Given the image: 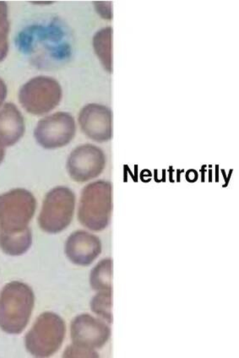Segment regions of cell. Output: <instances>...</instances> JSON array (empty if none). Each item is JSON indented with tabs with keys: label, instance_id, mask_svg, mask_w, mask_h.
Here are the masks:
<instances>
[{
	"label": "cell",
	"instance_id": "2",
	"mask_svg": "<svg viewBox=\"0 0 239 358\" xmlns=\"http://www.w3.org/2000/svg\"><path fill=\"white\" fill-rule=\"evenodd\" d=\"M113 213V187L110 182H91L80 195L78 220L89 230L101 231L110 223Z\"/></svg>",
	"mask_w": 239,
	"mask_h": 358
},
{
	"label": "cell",
	"instance_id": "15",
	"mask_svg": "<svg viewBox=\"0 0 239 358\" xmlns=\"http://www.w3.org/2000/svg\"><path fill=\"white\" fill-rule=\"evenodd\" d=\"M113 259L106 258L101 260L92 268L90 275V284L93 290H113Z\"/></svg>",
	"mask_w": 239,
	"mask_h": 358
},
{
	"label": "cell",
	"instance_id": "9",
	"mask_svg": "<svg viewBox=\"0 0 239 358\" xmlns=\"http://www.w3.org/2000/svg\"><path fill=\"white\" fill-rule=\"evenodd\" d=\"M71 336L72 344L96 351L103 348L110 339L111 329L102 320L82 313L72 320Z\"/></svg>",
	"mask_w": 239,
	"mask_h": 358
},
{
	"label": "cell",
	"instance_id": "1",
	"mask_svg": "<svg viewBox=\"0 0 239 358\" xmlns=\"http://www.w3.org/2000/svg\"><path fill=\"white\" fill-rule=\"evenodd\" d=\"M34 305V292L27 284L15 280L6 285L0 292V329L9 335L22 334Z\"/></svg>",
	"mask_w": 239,
	"mask_h": 358
},
{
	"label": "cell",
	"instance_id": "21",
	"mask_svg": "<svg viewBox=\"0 0 239 358\" xmlns=\"http://www.w3.org/2000/svg\"><path fill=\"white\" fill-rule=\"evenodd\" d=\"M5 146L0 144V164H2L3 159H5L6 157V150Z\"/></svg>",
	"mask_w": 239,
	"mask_h": 358
},
{
	"label": "cell",
	"instance_id": "5",
	"mask_svg": "<svg viewBox=\"0 0 239 358\" xmlns=\"http://www.w3.org/2000/svg\"><path fill=\"white\" fill-rule=\"evenodd\" d=\"M75 210V193L67 187H56L43 199L38 218L40 229L50 234L61 233L71 225Z\"/></svg>",
	"mask_w": 239,
	"mask_h": 358
},
{
	"label": "cell",
	"instance_id": "3",
	"mask_svg": "<svg viewBox=\"0 0 239 358\" xmlns=\"http://www.w3.org/2000/svg\"><path fill=\"white\" fill-rule=\"evenodd\" d=\"M66 324L59 315L42 313L25 337L27 352L35 357H50L62 347Z\"/></svg>",
	"mask_w": 239,
	"mask_h": 358
},
{
	"label": "cell",
	"instance_id": "6",
	"mask_svg": "<svg viewBox=\"0 0 239 358\" xmlns=\"http://www.w3.org/2000/svg\"><path fill=\"white\" fill-rule=\"evenodd\" d=\"M61 85L48 76H36L22 85L19 101L30 115L41 116L58 107L62 100Z\"/></svg>",
	"mask_w": 239,
	"mask_h": 358
},
{
	"label": "cell",
	"instance_id": "13",
	"mask_svg": "<svg viewBox=\"0 0 239 358\" xmlns=\"http://www.w3.org/2000/svg\"><path fill=\"white\" fill-rule=\"evenodd\" d=\"M31 245L32 233L30 227L19 233H0V249L7 255H25Z\"/></svg>",
	"mask_w": 239,
	"mask_h": 358
},
{
	"label": "cell",
	"instance_id": "16",
	"mask_svg": "<svg viewBox=\"0 0 239 358\" xmlns=\"http://www.w3.org/2000/svg\"><path fill=\"white\" fill-rule=\"evenodd\" d=\"M92 311L101 317L107 323L112 324L113 315V290L100 291L93 296L91 301Z\"/></svg>",
	"mask_w": 239,
	"mask_h": 358
},
{
	"label": "cell",
	"instance_id": "14",
	"mask_svg": "<svg viewBox=\"0 0 239 358\" xmlns=\"http://www.w3.org/2000/svg\"><path fill=\"white\" fill-rule=\"evenodd\" d=\"M93 48L105 70L113 71V28L108 27L99 30L93 36Z\"/></svg>",
	"mask_w": 239,
	"mask_h": 358
},
{
	"label": "cell",
	"instance_id": "7",
	"mask_svg": "<svg viewBox=\"0 0 239 358\" xmlns=\"http://www.w3.org/2000/svg\"><path fill=\"white\" fill-rule=\"evenodd\" d=\"M75 133L74 117L66 112H58L39 120L34 137L43 148L55 150L70 144Z\"/></svg>",
	"mask_w": 239,
	"mask_h": 358
},
{
	"label": "cell",
	"instance_id": "19",
	"mask_svg": "<svg viewBox=\"0 0 239 358\" xmlns=\"http://www.w3.org/2000/svg\"><path fill=\"white\" fill-rule=\"evenodd\" d=\"M94 3L96 11L103 18L107 20L112 18L113 15L108 13L109 11L112 12V10H108V6H111V3L96 2Z\"/></svg>",
	"mask_w": 239,
	"mask_h": 358
},
{
	"label": "cell",
	"instance_id": "8",
	"mask_svg": "<svg viewBox=\"0 0 239 358\" xmlns=\"http://www.w3.org/2000/svg\"><path fill=\"white\" fill-rule=\"evenodd\" d=\"M106 156L99 146L85 144L72 150L67 160L68 175L77 182H86L103 173Z\"/></svg>",
	"mask_w": 239,
	"mask_h": 358
},
{
	"label": "cell",
	"instance_id": "10",
	"mask_svg": "<svg viewBox=\"0 0 239 358\" xmlns=\"http://www.w3.org/2000/svg\"><path fill=\"white\" fill-rule=\"evenodd\" d=\"M79 124L82 131L92 141L103 143L113 137V113L106 106L90 103L85 106L79 113Z\"/></svg>",
	"mask_w": 239,
	"mask_h": 358
},
{
	"label": "cell",
	"instance_id": "4",
	"mask_svg": "<svg viewBox=\"0 0 239 358\" xmlns=\"http://www.w3.org/2000/svg\"><path fill=\"white\" fill-rule=\"evenodd\" d=\"M36 206L34 195L25 189H15L0 194V233H19L28 229Z\"/></svg>",
	"mask_w": 239,
	"mask_h": 358
},
{
	"label": "cell",
	"instance_id": "12",
	"mask_svg": "<svg viewBox=\"0 0 239 358\" xmlns=\"http://www.w3.org/2000/svg\"><path fill=\"white\" fill-rule=\"evenodd\" d=\"M26 125L22 113L13 103L0 107V144L5 148L14 145L25 134Z\"/></svg>",
	"mask_w": 239,
	"mask_h": 358
},
{
	"label": "cell",
	"instance_id": "20",
	"mask_svg": "<svg viewBox=\"0 0 239 358\" xmlns=\"http://www.w3.org/2000/svg\"><path fill=\"white\" fill-rule=\"evenodd\" d=\"M8 94V90L5 81L0 78V107L6 101Z\"/></svg>",
	"mask_w": 239,
	"mask_h": 358
},
{
	"label": "cell",
	"instance_id": "18",
	"mask_svg": "<svg viewBox=\"0 0 239 358\" xmlns=\"http://www.w3.org/2000/svg\"><path fill=\"white\" fill-rule=\"evenodd\" d=\"M9 31L10 26L0 25V62L6 58L9 51V43H8Z\"/></svg>",
	"mask_w": 239,
	"mask_h": 358
},
{
	"label": "cell",
	"instance_id": "11",
	"mask_svg": "<svg viewBox=\"0 0 239 358\" xmlns=\"http://www.w3.org/2000/svg\"><path fill=\"white\" fill-rule=\"evenodd\" d=\"M102 242L97 236L79 230L68 236L64 246L66 257L76 266H90L102 253Z\"/></svg>",
	"mask_w": 239,
	"mask_h": 358
},
{
	"label": "cell",
	"instance_id": "17",
	"mask_svg": "<svg viewBox=\"0 0 239 358\" xmlns=\"http://www.w3.org/2000/svg\"><path fill=\"white\" fill-rule=\"evenodd\" d=\"M64 357H99V353L95 350L78 347L72 344L68 345L64 352Z\"/></svg>",
	"mask_w": 239,
	"mask_h": 358
}]
</instances>
